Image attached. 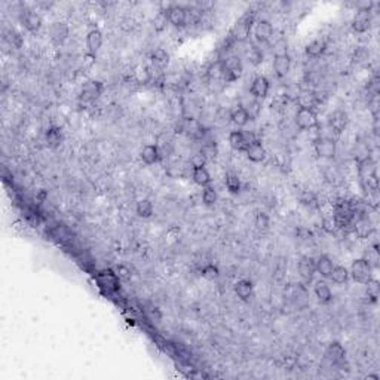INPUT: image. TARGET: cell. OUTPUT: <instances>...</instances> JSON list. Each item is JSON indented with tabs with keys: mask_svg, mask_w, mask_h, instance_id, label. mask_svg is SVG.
<instances>
[{
	"mask_svg": "<svg viewBox=\"0 0 380 380\" xmlns=\"http://www.w3.org/2000/svg\"><path fill=\"white\" fill-rule=\"evenodd\" d=\"M371 272H373L371 266L368 265L363 257H361V259H358V260H355L352 263L349 276H352L355 281L360 282V284H365V282L371 280Z\"/></svg>",
	"mask_w": 380,
	"mask_h": 380,
	"instance_id": "277c9868",
	"label": "cell"
},
{
	"mask_svg": "<svg viewBox=\"0 0 380 380\" xmlns=\"http://www.w3.org/2000/svg\"><path fill=\"white\" fill-rule=\"evenodd\" d=\"M315 151L322 159H334V156L337 153L336 140L331 137H319L315 141Z\"/></svg>",
	"mask_w": 380,
	"mask_h": 380,
	"instance_id": "5b68a950",
	"label": "cell"
},
{
	"mask_svg": "<svg viewBox=\"0 0 380 380\" xmlns=\"http://www.w3.org/2000/svg\"><path fill=\"white\" fill-rule=\"evenodd\" d=\"M103 89H104V85L99 81H88V82H85L82 89H81V101H83V103L95 101L103 94Z\"/></svg>",
	"mask_w": 380,
	"mask_h": 380,
	"instance_id": "9c48e42d",
	"label": "cell"
},
{
	"mask_svg": "<svg viewBox=\"0 0 380 380\" xmlns=\"http://www.w3.org/2000/svg\"><path fill=\"white\" fill-rule=\"evenodd\" d=\"M135 211H137L138 217H141V218H150L153 215V204L149 199H140L137 202Z\"/></svg>",
	"mask_w": 380,
	"mask_h": 380,
	"instance_id": "d6a6232c",
	"label": "cell"
},
{
	"mask_svg": "<svg viewBox=\"0 0 380 380\" xmlns=\"http://www.w3.org/2000/svg\"><path fill=\"white\" fill-rule=\"evenodd\" d=\"M168 21L174 26V27H184L187 24V12L186 8L182 5H172L168 11Z\"/></svg>",
	"mask_w": 380,
	"mask_h": 380,
	"instance_id": "8fae6325",
	"label": "cell"
},
{
	"mask_svg": "<svg viewBox=\"0 0 380 380\" xmlns=\"http://www.w3.org/2000/svg\"><path fill=\"white\" fill-rule=\"evenodd\" d=\"M252 24H254V12L248 11L245 15H242L232 26L231 33H229L232 42H239V43L247 42V39L251 34Z\"/></svg>",
	"mask_w": 380,
	"mask_h": 380,
	"instance_id": "6da1fadb",
	"label": "cell"
},
{
	"mask_svg": "<svg viewBox=\"0 0 380 380\" xmlns=\"http://www.w3.org/2000/svg\"><path fill=\"white\" fill-rule=\"evenodd\" d=\"M192 179L200 187H207V186L211 184V175H210V172H208V169L205 166L204 168H193Z\"/></svg>",
	"mask_w": 380,
	"mask_h": 380,
	"instance_id": "4dcf8cb0",
	"label": "cell"
},
{
	"mask_svg": "<svg viewBox=\"0 0 380 380\" xmlns=\"http://www.w3.org/2000/svg\"><path fill=\"white\" fill-rule=\"evenodd\" d=\"M294 120L298 130L309 131L318 125V115L315 113V110L311 109H297Z\"/></svg>",
	"mask_w": 380,
	"mask_h": 380,
	"instance_id": "8992f818",
	"label": "cell"
},
{
	"mask_svg": "<svg viewBox=\"0 0 380 380\" xmlns=\"http://www.w3.org/2000/svg\"><path fill=\"white\" fill-rule=\"evenodd\" d=\"M150 61H151V66L155 67L156 70H164L169 64V54L162 48H158V49L151 52Z\"/></svg>",
	"mask_w": 380,
	"mask_h": 380,
	"instance_id": "cb8c5ba5",
	"label": "cell"
},
{
	"mask_svg": "<svg viewBox=\"0 0 380 380\" xmlns=\"http://www.w3.org/2000/svg\"><path fill=\"white\" fill-rule=\"evenodd\" d=\"M21 21H22L24 27L32 33H37L40 30V27H42V17L34 11H26L22 14Z\"/></svg>",
	"mask_w": 380,
	"mask_h": 380,
	"instance_id": "ffe728a7",
	"label": "cell"
},
{
	"mask_svg": "<svg viewBox=\"0 0 380 380\" xmlns=\"http://www.w3.org/2000/svg\"><path fill=\"white\" fill-rule=\"evenodd\" d=\"M182 131H184L189 137H192V138H195V140L204 138V134H205L202 125L199 123L196 119H193V117H186V119L183 120Z\"/></svg>",
	"mask_w": 380,
	"mask_h": 380,
	"instance_id": "9a60e30c",
	"label": "cell"
},
{
	"mask_svg": "<svg viewBox=\"0 0 380 380\" xmlns=\"http://www.w3.org/2000/svg\"><path fill=\"white\" fill-rule=\"evenodd\" d=\"M325 49H327V42L324 39H315L306 46V54L311 58H319Z\"/></svg>",
	"mask_w": 380,
	"mask_h": 380,
	"instance_id": "f546056e",
	"label": "cell"
},
{
	"mask_svg": "<svg viewBox=\"0 0 380 380\" xmlns=\"http://www.w3.org/2000/svg\"><path fill=\"white\" fill-rule=\"evenodd\" d=\"M231 120L236 126H245L249 122V117H248L244 107H236L231 113Z\"/></svg>",
	"mask_w": 380,
	"mask_h": 380,
	"instance_id": "d590c367",
	"label": "cell"
},
{
	"mask_svg": "<svg viewBox=\"0 0 380 380\" xmlns=\"http://www.w3.org/2000/svg\"><path fill=\"white\" fill-rule=\"evenodd\" d=\"M358 172L361 175V179L365 180V179H370V177H374L376 175V162L367 156L361 161H358Z\"/></svg>",
	"mask_w": 380,
	"mask_h": 380,
	"instance_id": "d4e9b609",
	"label": "cell"
},
{
	"mask_svg": "<svg viewBox=\"0 0 380 380\" xmlns=\"http://www.w3.org/2000/svg\"><path fill=\"white\" fill-rule=\"evenodd\" d=\"M363 259L367 262V263H368V265L371 266V269H377V267L380 266L379 247H373V245H370V247L365 249Z\"/></svg>",
	"mask_w": 380,
	"mask_h": 380,
	"instance_id": "1f68e13d",
	"label": "cell"
},
{
	"mask_svg": "<svg viewBox=\"0 0 380 380\" xmlns=\"http://www.w3.org/2000/svg\"><path fill=\"white\" fill-rule=\"evenodd\" d=\"M257 138L254 137L252 133H244V131H232L229 134V144L232 149L238 150V151H245L248 146L256 141Z\"/></svg>",
	"mask_w": 380,
	"mask_h": 380,
	"instance_id": "ba28073f",
	"label": "cell"
},
{
	"mask_svg": "<svg viewBox=\"0 0 380 380\" xmlns=\"http://www.w3.org/2000/svg\"><path fill=\"white\" fill-rule=\"evenodd\" d=\"M254 224L259 231H267L269 229V224H270V220H269V215L266 213H257L256 218H254Z\"/></svg>",
	"mask_w": 380,
	"mask_h": 380,
	"instance_id": "f6af8a7d",
	"label": "cell"
},
{
	"mask_svg": "<svg viewBox=\"0 0 380 380\" xmlns=\"http://www.w3.org/2000/svg\"><path fill=\"white\" fill-rule=\"evenodd\" d=\"M166 21H168V15H166V12H159L158 14V17L155 18V27L158 29V30H162L164 29V26L166 24Z\"/></svg>",
	"mask_w": 380,
	"mask_h": 380,
	"instance_id": "f907efd6",
	"label": "cell"
},
{
	"mask_svg": "<svg viewBox=\"0 0 380 380\" xmlns=\"http://www.w3.org/2000/svg\"><path fill=\"white\" fill-rule=\"evenodd\" d=\"M252 288H254V285H252V282L249 281V280H239V281H236L235 284V293H236V296L241 298V300H249V297L252 296Z\"/></svg>",
	"mask_w": 380,
	"mask_h": 380,
	"instance_id": "83f0119b",
	"label": "cell"
},
{
	"mask_svg": "<svg viewBox=\"0 0 380 380\" xmlns=\"http://www.w3.org/2000/svg\"><path fill=\"white\" fill-rule=\"evenodd\" d=\"M63 140H64V137H63V133H61V130L58 126H50V128H48V131L45 134V141H46V144H48L49 149L60 147L61 143H63Z\"/></svg>",
	"mask_w": 380,
	"mask_h": 380,
	"instance_id": "484cf974",
	"label": "cell"
},
{
	"mask_svg": "<svg viewBox=\"0 0 380 380\" xmlns=\"http://www.w3.org/2000/svg\"><path fill=\"white\" fill-rule=\"evenodd\" d=\"M315 272H316V267H315L314 259L308 257V256L301 257L300 262H298V273H300V276L306 282H309L312 281Z\"/></svg>",
	"mask_w": 380,
	"mask_h": 380,
	"instance_id": "e0dca14e",
	"label": "cell"
},
{
	"mask_svg": "<svg viewBox=\"0 0 380 380\" xmlns=\"http://www.w3.org/2000/svg\"><path fill=\"white\" fill-rule=\"evenodd\" d=\"M325 357L333 364H340L343 363L346 358V350H345L343 345H340L339 342H331L325 350Z\"/></svg>",
	"mask_w": 380,
	"mask_h": 380,
	"instance_id": "ac0fdd59",
	"label": "cell"
},
{
	"mask_svg": "<svg viewBox=\"0 0 380 380\" xmlns=\"http://www.w3.org/2000/svg\"><path fill=\"white\" fill-rule=\"evenodd\" d=\"M153 79V73L150 71L149 67H138L135 71V81L140 85H146Z\"/></svg>",
	"mask_w": 380,
	"mask_h": 380,
	"instance_id": "ab89813d",
	"label": "cell"
},
{
	"mask_svg": "<svg viewBox=\"0 0 380 380\" xmlns=\"http://www.w3.org/2000/svg\"><path fill=\"white\" fill-rule=\"evenodd\" d=\"M95 281L104 293H116L120 290V278L110 269L99 270L95 276Z\"/></svg>",
	"mask_w": 380,
	"mask_h": 380,
	"instance_id": "7a4b0ae2",
	"label": "cell"
},
{
	"mask_svg": "<svg viewBox=\"0 0 380 380\" xmlns=\"http://www.w3.org/2000/svg\"><path fill=\"white\" fill-rule=\"evenodd\" d=\"M103 45V33L99 32L97 27L91 29L88 34H86V48H88V54L95 57V54L98 52L99 48Z\"/></svg>",
	"mask_w": 380,
	"mask_h": 380,
	"instance_id": "2e32d148",
	"label": "cell"
},
{
	"mask_svg": "<svg viewBox=\"0 0 380 380\" xmlns=\"http://www.w3.org/2000/svg\"><path fill=\"white\" fill-rule=\"evenodd\" d=\"M221 61H223V81L227 83L238 81L242 74V70H244L239 57L231 55V57L223 58Z\"/></svg>",
	"mask_w": 380,
	"mask_h": 380,
	"instance_id": "3957f363",
	"label": "cell"
},
{
	"mask_svg": "<svg viewBox=\"0 0 380 380\" xmlns=\"http://www.w3.org/2000/svg\"><path fill=\"white\" fill-rule=\"evenodd\" d=\"M330 280L334 284H345L349 280V270H347L345 266H334L333 267V272L330 275Z\"/></svg>",
	"mask_w": 380,
	"mask_h": 380,
	"instance_id": "836d02e7",
	"label": "cell"
},
{
	"mask_svg": "<svg viewBox=\"0 0 380 380\" xmlns=\"http://www.w3.org/2000/svg\"><path fill=\"white\" fill-rule=\"evenodd\" d=\"M244 109L247 112L249 120H256V119H259V116L262 115V103L259 99L249 101Z\"/></svg>",
	"mask_w": 380,
	"mask_h": 380,
	"instance_id": "74e56055",
	"label": "cell"
},
{
	"mask_svg": "<svg viewBox=\"0 0 380 380\" xmlns=\"http://www.w3.org/2000/svg\"><path fill=\"white\" fill-rule=\"evenodd\" d=\"M247 60L248 63L252 64V66H260L263 63V60H265V55H263V52H262L260 48L249 46L247 49Z\"/></svg>",
	"mask_w": 380,
	"mask_h": 380,
	"instance_id": "8d00e7d4",
	"label": "cell"
},
{
	"mask_svg": "<svg viewBox=\"0 0 380 380\" xmlns=\"http://www.w3.org/2000/svg\"><path fill=\"white\" fill-rule=\"evenodd\" d=\"M207 76L211 81H223V61L217 60L207 68Z\"/></svg>",
	"mask_w": 380,
	"mask_h": 380,
	"instance_id": "e575fe53",
	"label": "cell"
},
{
	"mask_svg": "<svg viewBox=\"0 0 380 380\" xmlns=\"http://www.w3.org/2000/svg\"><path fill=\"white\" fill-rule=\"evenodd\" d=\"M347 126V115L345 112H334L333 115L330 116V128L333 133L339 134L342 133L345 128Z\"/></svg>",
	"mask_w": 380,
	"mask_h": 380,
	"instance_id": "4316f807",
	"label": "cell"
},
{
	"mask_svg": "<svg viewBox=\"0 0 380 380\" xmlns=\"http://www.w3.org/2000/svg\"><path fill=\"white\" fill-rule=\"evenodd\" d=\"M352 60H353V63L361 64V66L367 64L370 61V50L367 49L365 46H358L352 54Z\"/></svg>",
	"mask_w": 380,
	"mask_h": 380,
	"instance_id": "f35d334b",
	"label": "cell"
},
{
	"mask_svg": "<svg viewBox=\"0 0 380 380\" xmlns=\"http://www.w3.org/2000/svg\"><path fill=\"white\" fill-rule=\"evenodd\" d=\"M224 183H226L227 190H229L231 193H233V195H236V193L241 192V180L238 179L236 174H227Z\"/></svg>",
	"mask_w": 380,
	"mask_h": 380,
	"instance_id": "b9f144b4",
	"label": "cell"
},
{
	"mask_svg": "<svg viewBox=\"0 0 380 380\" xmlns=\"http://www.w3.org/2000/svg\"><path fill=\"white\" fill-rule=\"evenodd\" d=\"M68 33H70V30H68V26L66 22H63V21L52 22L49 29V36L54 45H63L68 37Z\"/></svg>",
	"mask_w": 380,
	"mask_h": 380,
	"instance_id": "30bf717a",
	"label": "cell"
},
{
	"mask_svg": "<svg viewBox=\"0 0 380 380\" xmlns=\"http://www.w3.org/2000/svg\"><path fill=\"white\" fill-rule=\"evenodd\" d=\"M140 158L141 161L146 164V165H153L156 162H159L161 159V151H159V147L155 146V144H147L144 146L141 151H140Z\"/></svg>",
	"mask_w": 380,
	"mask_h": 380,
	"instance_id": "7402d4cb",
	"label": "cell"
},
{
	"mask_svg": "<svg viewBox=\"0 0 380 380\" xmlns=\"http://www.w3.org/2000/svg\"><path fill=\"white\" fill-rule=\"evenodd\" d=\"M315 267H316V272L322 276V278H330L331 272H333V267H334V263L331 260L328 256H321L316 262H315Z\"/></svg>",
	"mask_w": 380,
	"mask_h": 380,
	"instance_id": "f1b7e54d",
	"label": "cell"
},
{
	"mask_svg": "<svg viewBox=\"0 0 380 380\" xmlns=\"http://www.w3.org/2000/svg\"><path fill=\"white\" fill-rule=\"evenodd\" d=\"M269 89H270V83L267 81V78L257 76L251 83L249 92H251V95H254L256 99H265L269 94Z\"/></svg>",
	"mask_w": 380,
	"mask_h": 380,
	"instance_id": "4fadbf2b",
	"label": "cell"
},
{
	"mask_svg": "<svg viewBox=\"0 0 380 380\" xmlns=\"http://www.w3.org/2000/svg\"><path fill=\"white\" fill-rule=\"evenodd\" d=\"M202 200H204L205 205H214L215 202H217V192H215V189L211 184L207 186V187H204V190H202Z\"/></svg>",
	"mask_w": 380,
	"mask_h": 380,
	"instance_id": "7bdbcfd3",
	"label": "cell"
},
{
	"mask_svg": "<svg viewBox=\"0 0 380 380\" xmlns=\"http://www.w3.org/2000/svg\"><path fill=\"white\" fill-rule=\"evenodd\" d=\"M207 162H208V159L205 158V155L202 151L195 153L190 158V165H192V168H204V166L207 165Z\"/></svg>",
	"mask_w": 380,
	"mask_h": 380,
	"instance_id": "7dc6e473",
	"label": "cell"
},
{
	"mask_svg": "<svg viewBox=\"0 0 380 380\" xmlns=\"http://www.w3.org/2000/svg\"><path fill=\"white\" fill-rule=\"evenodd\" d=\"M254 36L259 42L262 43H266L270 40V37L273 36V26L270 24V21L267 19H260L256 22V27H254Z\"/></svg>",
	"mask_w": 380,
	"mask_h": 380,
	"instance_id": "5bb4252c",
	"label": "cell"
},
{
	"mask_svg": "<svg viewBox=\"0 0 380 380\" xmlns=\"http://www.w3.org/2000/svg\"><path fill=\"white\" fill-rule=\"evenodd\" d=\"M294 101L297 103L298 109L314 110L315 107L321 103V97H319V92L314 91V89H300Z\"/></svg>",
	"mask_w": 380,
	"mask_h": 380,
	"instance_id": "52a82bcc",
	"label": "cell"
},
{
	"mask_svg": "<svg viewBox=\"0 0 380 380\" xmlns=\"http://www.w3.org/2000/svg\"><path fill=\"white\" fill-rule=\"evenodd\" d=\"M200 151H202V153L205 155V158L210 161V159H215V158H217V155H218V147H217V144H215L214 141H207L205 144H202Z\"/></svg>",
	"mask_w": 380,
	"mask_h": 380,
	"instance_id": "ee69618b",
	"label": "cell"
},
{
	"mask_svg": "<svg viewBox=\"0 0 380 380\" xmlns=\"http://www.w3.org/2000/svg\"><path fill=\"white\" fill-rule=\"evenodd\" d=\"M368 91L373 94V97H377V94H379V78L377 76H374L370 82H368Z\"/></svg>",
	"mask_w": 380,
	"mask_h": 380,
	"instance_id": "816d5d0a",
	"label": "cell"
},
{
	"mask_svg": "<svg viewBox=\"0 0 380 380\" xmlns=\"http://www.w3.org/2000/svg\"><path fill=\"white\" fill-rule=\"evenodd\" d=\"M291 68V58L288 54L285 55H276L273 57V71L275 74L281 79V78H285L288 74Z\"/></svg>",
	"mask_w": 380,
	"mask_h": 380,
	"instance_id": "d6986e66",
	"label": "cell"
},
{
	"mask_svg": "<svg viewBox=\"0 0 380 380\" xmlns=\"http://www.w3.org/2000/svg\"><path fill=\"white\" fill-rule=\"evenodd\" d=\"M314 293L316 298L319 300V303H322V305H327V303H330L331 300H333V293H331L330 285L325 281H321L319 280V281L315 282Z\"/></svg>",
	"mask_w": 380,
	"mask_h": 380,
	"instance_id": "603a6c76",
	"label": "cell"
},
{
	"mask_svg": "<svg viewBox=\"0 0 380 380\" xmlns=\"http://www.w3.org/2000/svg\"><path fill=\"white\" fill-rule=\"evenodd\" d=\"M365 290H367V296L368 297L371 298L373 301H376L377 300V297H379V294H380V285H379V281L377 280H370V281H367L365 284Z\"/></svg>",
	"mask_w": 380,
	"mask_h": 380,
	"instance_id": "60d3db41",
	"label": "cell"
},
{
	"mask_svg": "<svg viewBox=\"0 0 380 380\" xmlns=\"http://www.w3.org/2000/svg\"><path fill=\"white\" fill-rule=\"evenodd\" d=\"M245 153H247L248 159H249L251 162H256V164L265 161L266 158V150L265 147H263V144H262L259 140L252 141L247 149H245Z\"/></svg>",
	"mask_w": 380,
	"mask_h": 380,
	"instance_id": "44dd1931",
	"label": "cell"
},
{
	"mask_svg": "<svg viewBox=\"0 0 380 380\" xmlns=\"http://www.w3.org/2000/svg\"><path fill=\"white\" fill-rule=\"evenodd\" d=\"M117 276H119L120 280H125V281H128V280L131 278V273H130V270H128L126 267L120 266V267H119V270H117Z\"/></svg>",
	"mask_w": 380,
	"mask_h": 380,
	"instance_id": "f5cc1de1",
	"label": "cell"
},
{
	"mask_svg": "<svg viewBox=\"0 0 380 380\" xmlns=\"http://www.w3.org/2000/svg\"><path fill=\"white\" fill-rule=\"evenodd\" d=\"M371 26V12L370 11H357L352 18V29L357 33H365Z\"/></svg>",
	"mask_w": 380,
	"mask_h": 380,
	"instance_id": "7c38bea8",
	"label": "cell"
},
{
	"mask_svg": "<svg viewBox=\"0 0 380 380\" xmlns=\"http://www.w3.org/2000/svg\"><path fill=\"white\" fill-rule=\"evenodd\" d=\"M200 275L207 280H215L220 275V270L215 265H207L200 269Z\"/></svg>",
	"mask_w": 380,
	"mask_h": 380,
	"instance_id": "bcb514c9",
	"label": "cell"
},
{
	"mask_svg": "<svg viewBox=\"0 0 380 380\" xmlns=\"http://www.w3.org/2000/svg\"><path fill=\"white\" fill-rule=\"evenodd\" d=\"M273 57L276 55H285L287 50H288V45H287V40L285 39H280L273 43Z\"/></svg>",
	"mask_w": 380,
	"mask_h": 380,
	"instance_id": "c3c4849f",
	"label": "cell"
},
{
	"mask_svg": "<svg viewBox=\"0 0 380 380\" xmlns=\"http://www.w3.org/2000/svg\"><path fill=\"white\" fill-rule=\"evenodd\" d=\"M6 37H8V40L11 42V45H14V46H17V48H21V45H22V37H21V34L17 33L15 30H11Z\"/></svg>",
	"mask_w": 380,
	"mask_h": 380,
	"instance_id": "681fc988",
	"label": "cell"
}]
</instances>
